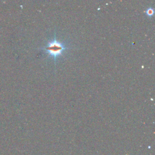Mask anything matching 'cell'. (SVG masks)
Masks as SVG:
<instances>
[{
	"label": "cell",
	"instance_id": "cell-2",
	"mask_svg": "<svg viewBox=\"0 0 155 155\" xmlns=\"http://www.w3.org/2000/svg\"><path fill=\"white\" fill-rule=\"evenodd\" d=\"M146 13H147V15H148V16H152V15H153V13H154V10H153V8H148V9L147 10Z\"/></svg>",
	"mask_w": 155,
	"mask_h": 155
},
{
	"label": "cell",
	"instance_id": "cell-1",
	"mask_svg": "<svg viewBox=\"0 0 155 155\" xmlns=\"http://www.w3.org/2000/svg\"><path fill=\"white\" fill-rule=\"evenodd\" d=\"M42 49L44 50L48 54L49 56L53 57L54 61H56L57 57L62 55V53L67 49V47H65L64 44L58 41L56 39V36H54V39L48 42L47 45Z\"/></svg>",
	"mask_w": 155,
	"mask_h": 155
}]
</instances>
